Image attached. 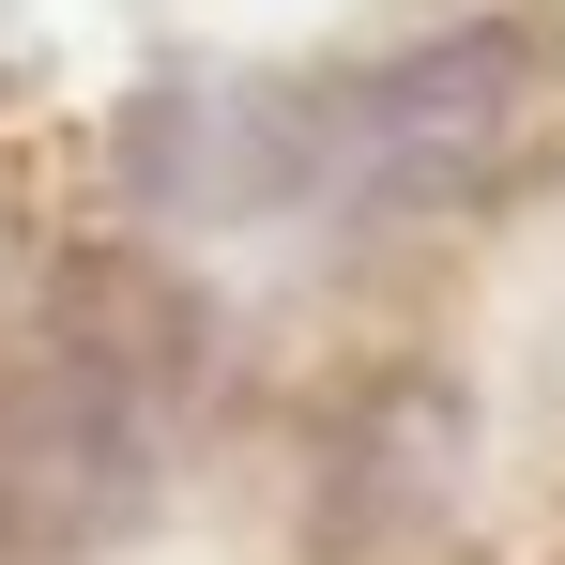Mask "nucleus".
<instances>
[{"label":"nucleus","instance_id":"7ed1b4c3","mask_svg":"<svg viewBox=\"0 0 565 565\" xmlns=\"http://www.w3.org/2000/svg\"><path fill=\"white\" fill-rule=\"evenodd\" d=\"M153 520V397L77 367L62 337L0 367V535L15 551H107Z\"/></svg>","mask_w":565,"mask_h":565},{"label":"nucleus","instance_id":"20e7f679","mask_svg":"<svg viewBox=\"0 0 565 565\" xmlns=\"http://www.w3.org/2000/svg\"><path fill=\"white\" fill-rule=\"evenodd\" d=\"M473 459V413L459 382L428 367H382L352 413H337V444H321V551H382V535H413Z\"/></svg>","mask_w":565,"mask_h":565},{"label":"nucleus","instance_id":"f03ea898","mask_svg":"<svg viewBox=\"0 0 565 565\" xmlns=\"http://www.w3.org/2000/svg\"><path fill=\"white\" fill-rule=\"evenodd\" d=\"M107 153H122V199L153 230H260V214L321 199V93H276V77H153Z\"/></svg>","mask_w":565,"mask_h":565},{"label":"nucleus","instance_id":"39448f33","mask_svg":"<svg viewBox=\"0 0 565 565\" xmlns=\"http://www.w3.org/2000/svg\"><path fill=\"white\" fill-rule=\"evenodd\" d=\"M62 352L153 397V382L199 367V306L153 276V260H77V276H62Z\"/></svg>","mask_w":565,"mask_h":565},{"label":"nucleus","instance_id":"f257e3e1","mask_svg":"<svg viewBox=\"0 0 565 565\" xmlns=\"http://www.w3.org/2000/svg\"><path fill=\"white\" fill-rule=\"evenodd\" d=\"M551 153V46L520 15L428 31L321 93V199L337 214H473Z\"/></svg>","mask_w":565,"mask_h":565}]
</instances>
